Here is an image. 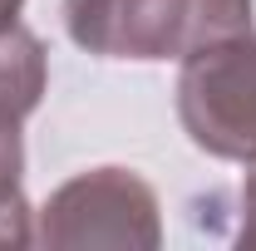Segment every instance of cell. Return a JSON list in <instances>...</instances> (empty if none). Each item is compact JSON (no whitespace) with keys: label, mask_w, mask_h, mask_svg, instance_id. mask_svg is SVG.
Masks as SVG:
<instances>
[{"label":"cell","mask_w":256,"mask_h":251,"mask_svg":"<svg viewBox=\"0 0 256 251\" xmlns=\"http://www.w3.org/2000/svg\"><path fill=\"white\" fill-rule=\"evenodd\" d=\"M20 5H25V0H0V30H10V25H15Z\"/></svg>","instance_id":"cell-7"},{"label":"cell","mask_w":256,"mask_h":251,"mask_svg":"<svg viewBox=\"0 0 256 251\" xmlns=\"http://www.w3.org/2000/svg\"><path fill=\"white\" fill-rule=\"evenodd\" d=\"M44 79H50L44 44H40L20 20H15L10 30H0V104L30 118L40 94H44Z\"/></svg>","instance_id":"cell-4"},{"label":"cell","mask_w":256,"mask_h":251,"mask_svg":"<svg viewBox=\"0 0 256 251\" xmlns=\"http://www.w3.org/2000/svg\"><path fill=\"white\" fill-rule=\"evenodd\" d=\"M178 118L212 158H256V30L226 34L182 60Z\"/></svg>","instance_id":"cell-2"},{"label":"cell","mask_w":256,"mask_h":251,"mask_svg":"<svg viewBox=\"0 0 256 251\" xmlns=\"http://www.w3.org/2000/svg\"><path fill=\"white\" fill-rule=\"evenodd\" d=\"M256 0H64V30L98 60H188L252 30Z\"/></svg>","instance_id":"cell-1"},{"label":"cell","mask_w":256,"mask_h":251,"mask_svg":"<svg viewBox=\"0 0 256 251\" xmlns=\"http://www.w3.org/2000/svg\"><path fill=\"white\" fill-rule=\"evenodd\" d=\"M242 246H256V158H246V178H242Z\"/></svg>","instance_id":"cell-6"},{"label":"cell","mask_w":256,"mask_h":251,"mask_svg":"<svg viewBox=\"0 0 256 251\" xmlns=\"http://www.w3.org/2000/svg\"><path fill=\"white\" fill-rule=\"evenodd\" d=\"M34 242L44 246H158V197L133 168H89L44 202Z\"/></svg>","instance_id":"cell-3"},{"label":"cell","mask_w":256,"mask_h":251,"mask_svg":"<svg viewBox=\"0 0 256 251\" xmlns=\"http://www.w3.org/2000/svg\"><path fill=\"white\" fill-rule=\"evenodd\" d=\"M20 124H25V114H15V108L0 104V246H25V242H34L30 202H25V188H20V172H25Z\"/></svg>","instance_id":"cell-5"}]
</instances>
